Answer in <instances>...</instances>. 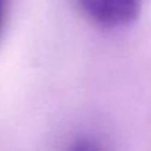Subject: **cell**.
<instances>
[{
  "label": "cell",
  "instance_id": "6da1fadb",
  "mask_svg": "<svg viewBox=\"0 0 151 151\" xmlns=\"http://www.w3.org/2000/svg\"><path fill=\"white\" fill-rule=\"evenodd\" d=\"M83 12L107 27L126 25L135 21L142 0H77Z\"/></svg>",
  "mask_w": 151,
  "mask_h": 151
},
{
  "label": "cell",
  "instance_id": "7a4b0ae2",
  "mask_svg": "<svg viewBox=\"0 0 151 151\" xmlns=\"http://www.w3.org/2000/svg\"><path fill=\"white\" fill-rule=\"evenodd\" d=\"M70 151H102L96 142L93 141H89V139H80L77 141L71 148Z\"/></svg>",
  "mask_w": 151,
  "mask_h": 151
},
{
  "label": "cell",
  "instance_id": "3957f363",
  "mask_svg": "<svg viewBox=\"0 0 151 151\" xmlns=\"http://www.w3.org/2000/svg\"><path fill=\"white\" fill-rule=\"evenodd\" d=\"M6 11H8V0H0V36H2L6 19Z\"/></svg>",
  "mask_w": 151,
  "mask_h": 151
}]
</instances>
